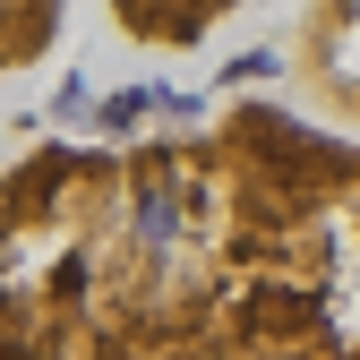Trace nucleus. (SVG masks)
Wrapping results in <instances>:
<instances>
[{
    "label": "nucleus",
    "mask_w": 360,
    "mask_h": 360,
    "mask_svg": "<svg viewBox=\"0 0 360 360\" xmlns=\"http://www.w3.org/2000/svg\"><path fill=\"white\" fill-rule=\"evenodd\" d=\"M52 26H60V0H0V77L26 69L52 43Z\"/></svg>",
    "instance_id": "3"
},
{
    "label": "nucleus",
    "mask_w": 360,
    "mask_h": 360,
    "mask_svg": "<svg viewBox=\"0 0 360 360\" xmlns=\"http://www.w3.org/2000/svg\"><path fill=\"white\" fill-rule=\"evenodd\" d=\"M120 26L138 34V43H198L206 26H223L240 9V0H112Z\"/></svg>",
    "instance_id": "2"
},
{
    "label": "nucleus",
    "mask_w": 360,
    "mask_h": 360,
    "mask_svg": "<svg viewBox=\"0 0 360 360\" xmlns=\"http://www.w3.org/2000/svg\"><path fill=\"white\" fill-rule=\"evenodd\" d=\"M0 343L34 360H360V146L283 112L0 180Z\"/></svg>",
    "instance_id": "1"
}]
</instances>
